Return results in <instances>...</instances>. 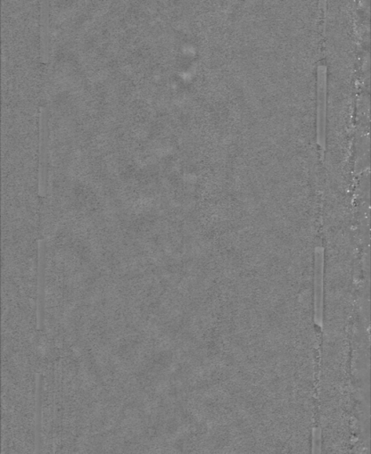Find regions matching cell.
<instances>
[{
    "mask_svg": "<svg viewBox=\"0 0 371 454\" xmlns=\"http://www.w3.org/2000/svg\"><path fill=\"white\" fill-rule=\"evenodd\" d=\"M318 140L319 146L325 148L326 126V67H318Z\"/></svg>",
    "mask_w": 371,
    "mask_h": 454,
    "instance_id": "2",
    "label": "cell"
},
{
    "mask_svg": "<svg viewBox=\"0 0 371 454\" xmlns=\"http://www.w3.org/2000/svg\"><path fill=\"white\" fill-rule=\"evenodd\" d=\"M47 108L43 106L40 110L39 121V165H38V194L45 197L47 194V180H48V115Z\"/></svg>",
    "mask_w": 371,
    "mask_h": 454,
    "instance_id": "1",
    "label": "cell"
},
{
    "mask_svg": "<svg viewBox=\"0 0 371 454\" xmlns=\"http://www.w3.org/2000/svg\"><path fill=\"white\" fill-rule=\"evenodd\" d=\"M46 244L45 239L38 242V301H36V328L42 330L43 326V307H45V271Z\"/></svg>",
    "mask_w": 371,
    "mask_h": 454,
    "instance_id": "3",
    "label": "cell"
},
{
    "mask_svg": "<svg viewBox=\"0 0 371 454\" xmlns=\"http://www.w3.org/2000/svg\"><path fill=\"white\" fill-rule=\"evenodd\" d=\"M41 59L43 63H48L50 60V23L49 3L41 2Z\"/></svg>",
    "mask_w": 371,
    "mask_h": 454,
    "instance_id": "4",
    "label": "cell"
}]
</instances>
